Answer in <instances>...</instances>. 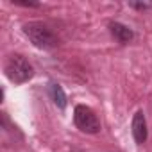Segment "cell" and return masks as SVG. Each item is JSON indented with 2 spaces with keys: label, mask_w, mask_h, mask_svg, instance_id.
I'll list each match as a JSON object with an SVG mask.
<instances>
[{
  "label": "cell",
  "mask_w": 152,
  "mask_h": 152,
  "mask_svg": "<svg viewBox=\"0 0 152 152\" xmlns=\"http://www.w3.org/2000/svg\"><path fill=\"white\" fill-rule=\"evenodd\" d=\"M23 32H25V36L31 39V43L36 48L50 50V48L57 47L56 32L43 22H29V23H25L23 25Z\"/></svg>",
  "instance_id": "6da1fadb"
},
{
  "label": "cell",
  "mask_w": 152,
  "mask_h": 152,
  "mask_svg": "<svg viewBox=\"0 0 152 152\" xmlns=\"http://www.w3.org/2000/svg\"><path fill=\"white\" fill-rule=\"evenodd\" d=\"M4 72H6V77L15 84H23V83L31 81L32 75H34L32 64L20 54H13L7 57Z\"/></svg>",
  "instance_id": "7a4b0ae2"
},
{
  "label": "cell",
  "mask_w": 152,
  "mask_h": 152,
  "mask_svg": "<svg viewBox=\"0 0 152 152\" xmlns=\"http://www.w3.org/2000/svg\"><path fill=\"white\" fill-rule=\"evenodd\" d=\"M73 122H75V127L79 131L86 132V134H97L100 131V120L99 116L95 115V111L84 104H79L75 106L73 109Z\"/></svg>",
  "instance_id": "3957f363"
},
{
  "label": "cell",
  "mask_w": 152,
  "mask_h": 152,
  "mask_svg": "<svg viewBox=\"0 0 152 152\" xmlns=\"http://www.w3.org/2000/svg\"><path fill=\"white\" fill-rule=\"evenodd\" d=\"M131 129H132V138H134V141H136L138 145H143V143L147 141L148 131H147V120H145V115H143L141 109L134 113Z\"/></svg>",
  "instance_id": "277c9868"
},
{
  "label": "cell",
  "mask_w": 152,
  "mask_h": 152,
  "mask_svg": "<svg viewBox=\"0 0 152 152\" xmlns=\"http://www.w3.org/2000/svg\"><path fill=\"white\" fill-rule=\"evenodd\" d=\"M109 31H111L113 38H115L118 43H122V45L131 43V41L134 39L132 29L127 27V25H124V23H120V22H111V23H109Z\"/></svg>",
  "instance_id": "5b68a950"
},
{
  "label": "cell",
  "mask_w": 152,
  "mask_h": 152,
  "mask_svg": "<svg viewBox=\"0 0 152 152\" xmlns=\"http://www.w3.org/2000/svg\"><path fill=\"white\" fill-rule=\"evenodd\" d=\"M48 95H50V99L54 100V104H56L61 111L66 109L68 100H66V93H64V90H63L61 84H57V83H48Z\"/></svg>",
  "instance_id": "8992f818"
},
{
  "label": "cell",
  "mask_w": 152,
  "mask_h": 152,
  "mask_svg": "<svg viewBox=\"0 0 152 152\" xmlns=\"http://www.w3.org/2000/svg\"><path fill=\"white\" fill-rule=\"evenodd\" d=\"M129 7L138 9V11H145V9H150L152 4L150 2H129Z\"/></svg>",
  "instance_id": "52a82bcc"
},
{
  "label": "cell",
  "mask_w": 152,
  "mask_h": 152,
  "mask_svg": "<svg viewBox=\"0 0 152 152\" xmlns=\"http://www.w3.org/2000/svg\"><path fill=\"white\" fill-rule=\"evenodd\" d=\"M13 4H16V6H25V7H38L39 4H36V2H18V0H13Z\"/></svg>",
  "instance_id": "ba28073f"
}]
</instances>
